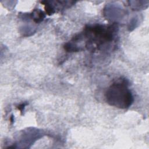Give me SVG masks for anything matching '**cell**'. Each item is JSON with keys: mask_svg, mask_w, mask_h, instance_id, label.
Listing matches in <instances>:
<instances>
[{"mask_svg": "<svg viewBox=\"0 0 149 149\" xmlns=\"http://www.w3.org/2000/svg\"><path fill=\"white\" fill-rule=\"evenodd\" d=\"M118 26L115 24L108 26L100 24L87 26L80 34L87 38L86 47L95 51L100 49L105 43L113 41Z\"/></svg>", "mask_w": 149, "mask_h": 149, "instance_id": "1", "label": "cell"}, {"mask_svg": "<svg viewBox=\"0 0 149 149\" xmlns=\"http://www.w3.org/2000/svg\"><path fill=\"white\" fill-rule=\"evenodd\" d=\"M105 98L110 105L119 108H127L133 102L128 82L122 79H118L109 86L105 93Z\"/></svg>", "mask_w": 149, "mask_h": 149, "instance_id": "2", "label": "cell"}, {"mask_svg": "<svg viewBox=\"0 0 149 149\" xmlns=\"http://www.w3.org/2000/svg\"><path fill=\"white\" fill-rule=\"evenodd\" d=\"M33 21L37 23L42 22L45 18L44 13L40 9H34L30 15Z\"/></svg>", "mask_w": 149, "mask_h": 149, "instance_id": "3", "label": "cell"}, {"mask_svg": "<svg viewBox=\"0 0 149 149\" xmlns=\"http://www.w3.org/2000/svg\"><path fill=\"white\" fill-rule=\"evenodd\" d=\"M41 3L44 5L45 12L48 15H52L53 13H54L55 12L54 6L53 5H52L51 4H50L49 2H48V1H42V2H41Z\"/></svg>", "mask_w": 149, "mask_h": 149, "instance_id": "4", "label": "cell"}, {"mask_svg": "<svg viewBox=\"0 0 149 149\" xmlns=\"http://www.w3.org/2000/svg\"><path fill=\"white\" fill-rule=\"evenodd\" d=\"M26 105H27V104L23 103V104H21L19 105L17 107V108L21 112L22 114V112H23L24 109V107H25V106H26Z\"/></svg>", "mask_w": 149, "mask_h": 149, "instance_id": "5", "label": "cell"}, {"mask_svg": "<svg viewBox=\"0 0 149 149\" xmlns=\"http://www.w3.org/2000/svg\"><path fill=\"white\" fill-rule=\"evenodd\" d=\"M10 121H11V122H13V121H14V119H13V115H12L11 116H10Z\"/></svg>", "mask_w": 149, "mask_h": 149, "instance_id": "6", "label": "cell"}]
</instances>
